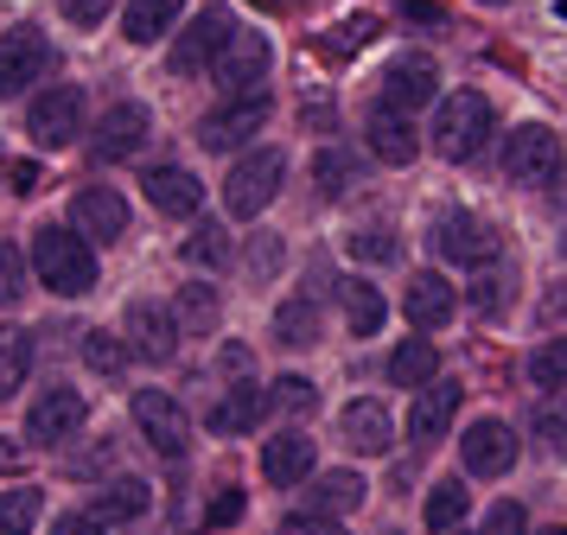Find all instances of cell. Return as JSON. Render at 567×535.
<instances>
[{
	"mask_svg": "<svg viewBox=\"0 0 567 535\" xmlns=\"http://www.w3.org/2000/svg\"><path fill=\"white\" fill-rule=\"evenodd\" d=\"M32 268H39V280H45L52 294H64V300H78V294L96 287V255H90V236H83V229L45 224L32 236Z\"/></svg>",
	"mask_w": 567,
	"mask_h": 535,
	"instance_id": "1",
	"label": "cell"
},
{
	"mask_svg": "<svg viewBox=\"0 0 567 535\" xmlns=\"http://www.w3.org/2000/svg\"><path fill=\"white\" fill-rule=\"evenodd\" d=\"M491 127H497L491 96H478V90H453V96L440 102V115H434V153L440 160H472V153L491 141Z\"/></svg>",
	"mask_w": 567,
	"mask_h": 535,
	"instance_id": "2",
	"label": "cell"
},
{
	"mask_svg": "<svg viewBox=\"0 0 567 535\" xmlns=\"http://www.w3.org/2000/svg\"><path fill=\"white\" fill-rule=\"evenodd\" d=\"M287 178V153L281 147H256L243 153L230 166V178H224V210L230 217H261L268 204H275V192H281Z\"/></svg>",
	"mask_w": 567,
	"mask_h": 535,
	"instance_id": "3",
	"label": "cell"
},
{
	"mask_svg": "<svg viewBox=\"0 0 567 535\" xmlns=\"http://www.w3.org/2000/svg\"><path fill=\"white\" fill-rule=\"evenodd\" d=\"M27 134L39 147H71L83 134V90L78 83H52V90H39L27 109Z\"/></svg>",
	"mask_w": 567,
	"mask_h": 535,
	"instance_id": "4",
	"label": "cell"
},
{
	"mask_svg": "<svg viewBox=\"0 0 567 535\" xmlns=\"http://www.w3.org/2000/svg\"><path fill=\"white\" fill-rule=\"evenodd\" d=\"M134 428H141V440H147L159 459H179L185 446H192V421H185V408L173 402L166 389H141V395H134Z\"/></svg>",
	"mask_w": 567,
	"mask_h": 535,
	"instance_id": "5",
	"label": "cell"
},
{
	"mask_svg": "<svg viewBox=\"0 0 567 535\" xmlns=\"http://www.w3.org/2000/svg\"><path fill=\"white\" fill-rule=\"evenodd\" d=\"M561 134H548V127H516L511 147H504V173L516 185H555L561 178Z\"/></svg>",
	"mask_w": 567,
	"mask_h": 535,
	"instance_id": "6",
	"label": "cell"
},
{
	"mask_svg": "<svg viewBox=\"0 0 567 535\" xmlns=\"http://www.w3.org/2000/svg\"><path fill=\"white\" fill-rule=\"evenodd\" d=\"M52 71V39L39 32V25H13L7 39H0V96H20L27 83Z\"/></svg>",
	"mask_w": 567,
	"mask_h": 535,
	"instance_id": "7",
	"label": "cell"
},
{
	"mask_svg": "<svg viewBox=\"0 0 567 535\" xmlns=\"http://www.w3.org/2000/svg\"><path fill=\"white\" fill-rule=\"evenodd\" d=\"M434 249L446 255V261H460V268H485V261H497V229L485 224V217H472V210H446L434 224Z\"/></svg>",
	"mask_w": 567,
	"mask_h": 535,
	"instance_id": "8",
	"label": "cell"
},
{
	"mask_svg": "<svg viewBox=\"0 0 567 535\" xmlns=\"http://www.w3.org/2000/svg\"><path fill=\"white\" fill-rule=\"evenodd\" d=\"M268 127V96H230L224 109H210L205 122H198V147H210V153H230V147H243L249 134H261Z\"/></svg>",
	"mask_w": 567,
	"mask_h": 535,
	"instance_id": "9",
	"label": "cell"
},
{
	"mask_svg": "<svg viewBox=\"0 0 567 535\" xmlns=\"http://www.w3.org/2000/svg\"><path fill=\"white\" fill-rule=\"evenodd\" d=\"M230 32H236V20H230V13H224V7H205V13H198V20H192V25L179 32V45H173V58H166V64H173V76H198V71H210Z\"/></svg>",
	"mask_w": 567,
	"mask_h": 535,
	"instance_id": "10",
	"label": "cell"
},
{
	"mask_svg": "<svg viewBox=\"0 0 567 535\" xmlns=\"http://www.w3.org/2000/svg\"><path fill=\"white\" fill-rule=\"evenodd\" d=\"M434 90H440V64L427 58V51H402V58L383 71V109L414 115V109L434 102Z\"/></svg>",
	"mask_w": 567,
	"mask_h": 535,
	"instance_id": "11",
	"label": "cell"
},
{
	"mask_svg": "<svg viewBox=\"0 0 567 535\" xmlns=\"http://www.w3.org/2000/svg\"><path fill=\"white\" fill-rule=\"evenodd\" d=\"M83 421H90V408H83L78 389H45L39 402H32L27 414V440H39V446H64V440H78Z\"/></svg>",
	"mask_w": 567,
	"mask_h": 535,
	"instance_id": "12",
	"label": "cell"
},
{
	"mask_svg": "<svg viewBox=\"0 0 567 535\" xmlns=\"http://www.w3.org/2000/svg\"><path fill=\"white\" fill-rule=\"evenodd\" d=\"M210 71H217V83H224L230 96H249L261 76H268V39H261V32H230Z\"/></svg>",
	"mask_w": 567,
	"mask_h": 535,
	"instance_id": "13",
	"label": "cell"
},
{
	"mask_svg": "<svg viewBox=\"0 0 567 535\" xmlns=\"http://www.w3.org/2000/svg\"><path fill=\"white\" fill-rule=\"evenodd\" d=\"M460 459L472 479H504L516 465V433L504 428V421H472L460 440Z\"/></svg>",
	"mask_w": 567,
	"mask_h": 535,
	"instance_id": "14",
	"label": "cell"
},
{
	"mask_svg": "<svg viewBox=\"0 0 567 535\" xmlns=\"http://www.w3.org/2000/svg\"><path fill=\"white\" fill-rule=\"evenodd\" d=\"M460 402H465L460 382H421V389H414V408H409V440L414 446H434L440 433L453 428Z\"/></svg>",
	"mask_w": 567,
	"mask_h": 535,
	"instance_id": "15",
	"label": "cell"
},
{
	"mask_svg": "<svg viewBox=\"0 0 567 535\" xmlns=\"http://www.w3.org/2000/svg\"><path fill=\"white\" fill-rule=\"evenodd\" d=\"M71 229H83L90 243H115V236L128 229V198H122L115 185H90V192H78V204H71Z\"/></svg>",
	"mask_w": 567,
	"mask_h": 535,
	"instance_id": "16",
	"label": "cell"
},
{
	"mask_svg": "<svg viewBox=\"0 0 567 535\" xmlns=\"http://www.w3.org/2000/svg\"><path fill=\"white\" fill-rule=\"evenodd\" d=\"M122 338H128L134 351L147 357V363H166V357L179 351V326H173V312H166L159 300H134Z\"/></svg>",
	"mask_w": 567,
	"mask_h": 535,
	"instance_id": "17",
	"label": "cell"
},
{
	"mask_svg": "<svg viewBox=\"0 0 567 535\" xmlns=\"http://www.w3.org/2000/svg\"><path fill=\"white\" fill-rule=\"evenodd\" d=\"M147 127H154V115H147L141 102H115L103 122H96V141H90V153H96V160H128V153H141Z\"/></svg>",
	"mask_w": 567,
	"mask_h": 535,
	"instance_id": "18",
	"label": "cell"
},
{
	"mask_svg": "<svg viewBox=\"0 0 567 535\" xmlns=\"http://www.w3.org/2000/svg\"><path fill=\"white\" fill-rule=\"evenodd\" d=\"M261 479L281 484V491H293V484L312 479V440L300 428L275 433V440H261Z\"/></svg>",
	"mask_w": 567,
	"mask_h": 535,
	"instance_id": "19",
	"label": "cell"
},
{
	"mask_svg": "<svg viewBox=\"0 0 567 535\" xmlns=\"http://www.w3.org/2000/svg\"><path fill=\"white\" fill-rule=\"evenodd\" d=\"M402 312H409L414 331H440L453 312H460V294H453L446 275H414L409 294H402Z\"/></svg>",
	"mask_w": 567,
	"mask_h": 535,
	"instance_id": "20",
	"label": "cell"
},
{
	"mask_svg": "<svg viewBox=\"0 0 567 535\" xmlns=\"http://www.w3.org/2000/svg\"><path fill=\"white\" fill-rule=\"evenodd\" d=\"M141 185H147V204H154L159 217H198V204H205V185L185 166H154Z\"/></svg>",
	"mask_w": 567,
	"mask_h": 535,
	"instance_id": "21",
	"label": "cell"
},
{
	"mask_svg": "<svg viewBox=\"0 0 567 535\" xmlns=\"http://www.w3.org/2000/svg\"><path fill=\"white\" fill-rule=\"evenodd\" d=\"M147 504H154V484L147 479H115V484H103V491L90 497V516H96L103 529H115V523L147 516Z\"/></svg>",
	"mask_w": 567,
	"mask_h": 535,
	"instance_id": "22",
	"label": "cell"
},
{
	"mask_svg": "<svg viewBox=\"0 0 567 535\" xmlns=\"http://www.w3.org/2000/svg\"><path fill=\"white\" fill-rule=\"evenodd\" d=\"M363 141H370V153H377L383 166H409L414 160V115H402V109H377L370 127H363Z\"/></svg>",
	"mask_w": 567,
	"mask_h": 535,
	"instance_id": "23",
	"label": "cell"
},
{
	"mask_svg": "<svg viewBox=\"0 0 567 535\" xmlns=\"http://www.w3.org/2000/svg\"><path fill=\"white\" fill-rule=\"evenodd\" d=\"M268 414V389L261 382H236L224 402L210 408V433H256Z\"/></svg>",
	"mask_w": 567,
	"mask_h": 535,
	"instance_id": "24",
	"label": "cell"
},
{
	"mask_svg": "<svg viewBox=\"0 0 567 535\" xmlns=\"http://www.w3.org/2000/svg\"><path fill=\"white\" fill-rule=\"evenodd\" d=\"M338 306H344V326L358 331V338H377L383 319H389L383 294H377L370 280H338Z\"/></svg>",
	"mask_w": 567,
	"mask_h": 535,
	"instance_id": "25",
	"label": "cell"
},
{
	"mask_svg": "<svg viewBox=\"0 0 567 535\" xmlns=\"http://www.w3.org/2000/svg\"><path fill=\"white\" fill-rule=\"evenodd\" d=\"M389 408L383 402H351L344 408V440H351V446H358V453H389Z\"/></svg>",
	"mask_w": 567,
	"mask_h": 535,
	"instance_id": "26",
	"label": "cell"
},
{
	"mask_svg": "<svg viewBox=\"0 0 567 535\" xmlns=\"http://www.w3.org/2000/svg\"><path fill=\"white\" fill-rule=\"evenodd\" d=\"M434 370H440V351L427 338H402L395 357H389V382L395 389H421V382H434Z\"/></svg>",
	"mask_w": 567,
	"mask_h": 535,
	"instance_id": "27",
	"label": "cell"
},
{
	"mask_svg": "<svg viewBox=\"0 0 567 535\" xmlns=\"http://www.w3.org/2000/svg\"><path fill=\"white\" fill-rule=\"evenodd\" d=\"M312 338H319V306H312L307 294H293V300L275 306V344H287V351H307Z\"/></svg>",
	"mask_w": 567,
	"mask_h": 535,
	"instance_id": "28",
	"label": "cell"
},
{
	"mask_svg": "<svg viewBox=\"0 0 567 535\" xmlns=\"http://www.w3.org/2000/svg\"><path fill=\"white\" fill-rule=\"evenodd\" d=\"M185 13V0H128V20H122V32H128L134 45H154L159 32H173V20Z\"/></svg>",
	"mask_w": 567,
	"mask_h": 535,
	"instance_id": "29",
	"label": "cell"
},
{
	"mask_svg": "<svg viewBox=\"0 0 567 535\" xmlns=\"http://www.w3.org/2000/svg\"><path fill=\"white\" fill-rule=\"evenodd\" d=\"M465 504H472V491H465V479H440L434 491H427V510H421V523L427 529H460V516H465Z\"/></svg>",
	"mask_w": 567,
	"mask_h": 535,
	"instance_id": "30",
	"label": "cell"
},
{
	"mask_svg": "<svg viewBox=\"0 0 567 535\" xmlns=\"http://www.w3.org/2000/svg\"><path fill=\"white\" fill-rule=\"evenodd\" d=\"M173 326L179 331H210L217 326V294H210L205 280L179 287V300H173Z\"/></svg>",
	"mask_w": 567,
	"mask_h": 535,
	"instance_id": "31",
	"label": "cell"
},
{
	"mask_svg": "<svg viewBox=\"0 0 567 535\" xmlns=\"http://www.w3.org/2000/svg\"><path fill=\"white\" fill-rule=\"evenodd\" d=\"M32 370V338L13 326H0V395H13Z\"/></svg>",
	"mask_w": 567,
	"mask_h": 535,
	"instance_id": "32",
	"label": "cell"
},
{
	"mask_svg": "<svg viewBox=\"0 0 567 535\" xmlns=\"http://www.w3.org/2000/svg\"><path fill=\"white\" fill-rule=\"evenodd\" d=\"M363 491H370V484L358 479V472H326V479L312 484V510H358L363 504Z\"/></svg>",
	"mask_w": 567,
	"mask_h": 535,
	"instance_id": "33",
	"label": "cell"
},
{
	"mask_svg": "<svg viewBox=\"0 0 567 535\" xmlns=\"http://www.w3.org/2000/svg\"><path fill=\"white\" fill-rule=\"evenodd\" d=\"M351 178H358V160H351L344 147H326L319 160H312V185H319L326 198H344V192H351Z\"/></svg>",
	"mask_w": 567,
	"mask_h": 535,
	"instance_id": "34",
	"label": "cell"
},
{
	"mask_svg": "<svg viewBox=\"0 0 567 535\" xmlns=\"http://www.w3.org/2000/svg\"><path fill=\"white\" fill-rule=\"evenodd\" d=\"M39 491L32 484H20V491H0V535H32V523H39Z\"/></svg>",
	"mask_w": 567,
	"mask_h": 535,
	"instance_id": "35",
	"label": "cell"
},
{
	"mask_svg": "<svg viewBox=\"0 0 567 535\" xmlns=\"http://www.w3.org/2000/svg\"><path fill=\"white\" fill-rule=\"evenodd\" d=\"M83 363H90L96 377H122V363H128V344H122L115 331H83Z\"/></svg>",
	"mask_w": 567,
	"mask_h": 535,
	"instance_id": "36",
	"label": "cell"
},
{
	"mask_svg": "<svg viewBox=\"0 0 567 535\" xmlns=\"http://www.w3.org/2000/svg\"><path fill=\"white\" fill-rule=\"evenodd\" d=\"M185 261H192V268H224V261H230V236L217 224H198L185 236Z\"/></svg>",
	"mask_w": 567,
	"mask_h": 535,
	"instance_id": "37",
	"label": "cell"
},
{
	"mask_svg": "<svg viewBox=\"0 0 567 535\" xmlns=\"http://www.w3.org/2000/svg\"><path fill=\"white\" fill-rule=\"evenodd\" d=\"M529 428H536V440L548 453H567V402L561 395H542L536 414H529Z\"/></svg>",
	"mask_w": 567,
	"mask_h": 535,
	"instance_id": "38",
	"label": "cell"
},
{
	"mask_svg": "<svg viewBox=\"0 0 567 535\" xmlns=\"http://www.w3.org/2000/svg\"><path fill=\"white\" fill-rule=\"evenodd\" d=\"M529 382H536V389H567V338H548V344L529 357Z\"/></svg>",
	"mask_w": 567,
	"mask_h": 535,
	"instance_id": "39",
	"label": "cell"
},
{
	"mask_svg": "<svg viewBox=\"0 0 567 535\" xmlns=\"http://www.w3.org/2000/svg\"><path fill=\"white\" fill-rule=\"evenodd\" d=\"M351 255H358V261H395L402 243H395V229H389V224H370V229L351 236Z\"/></svg>",
	"mask_w": 567,
	"mask_h": 535,
	"instance_id": "40",
	"label": "cell"
},
{
	"mask_svg": "<svg viewBox=\"0 0 567 535\" xmlns=\"http://www.w3.org/2000/svg\"><path fill=\"white\" fill-rule=\"evenodd\" d=\"M319 402V389H312L307 377H281L275 389H268V408H287V414H300V408Z\"/></svg>",
	"mask_w": 567,
	"mask_h": 535,
	"instance_id": "41",
	"label": "cell"
},
{
	"mask_svg": "<svg viewBox=\"0 0 567 535\" xmlns=\"http://www.w3.org/2000/svg\"><path fill=\"white\" fill-rule=\"evenodd\" d=\"M281 535H344V523H338L332 510H293L281 523Z\"/></svg>",
	"mask_w": 567,
	"mask_h": 535,
	"instance_id": "42",
	"label": "cell"
},
{
	"mask_svg": "<svg viewBox=\"0 0 567 535\" xmlns=\"http://www.w3.org/2000/svg\"><path fill=\"white\" fill-rule=\"evenodd\" d=\"M20 294H27V261H20V249L0 243V306H13Z\"/></svg>",
	"mask_w": 567,
	"mask_h": 535,
	"instance_id": "43",
	"label": "cell"
},
{
	"mask_svg": "<svg viewBox=\"0 0 567 535\" xmlns=\"http://www.w3.org/2000/svg\"><path fill=\"white\" fill-rule=\"evenodd\" d=\"M478 535H529V516H523V504H491Z\"/></svg>",
	"mask_w": 567,
	"mask_h": 535,
	"instance_id": "44",
	"label": "cell"
},
{
	"mask_svg": "<svg viewBox=\"0 0 567 535\" xmlns=\"http://www.w3.org/2000/svg\"><path fill=\"white\" fill-rule=\"evenodd\" d=\"M249 268H256V275H275V268H281V243H275V236H261L256 249H249Z\"/></svg>",
	"mask_w": 567,
	"mask_h": 535,
	"instance_id": "45",
	"label": "cell"
},
{
	"mask_svg": "<svg viewBox=\"0 0 567 535\" xmlns=\"http://www.w3.org/2000/svg\"><path fill=\"white\" fill-rule=\"evenodd\" d=\"M64 20L96 25V20H109V0H64Z\"/></svg>",
	"mask_w": 567,
	"mask_h": 535,
	"instance_id": "46",
	"label": "cell"
},
{
	"mask_svg": "<svg viewBox=\"0 0 567 535\" xmlns=\"http://www.w3.org/2000/svg\"><path fill=\"white\" fill-rule=\"evenodd\" d=\"M236 516H243V491H224V497L210 504V523H217V529H230Z\"/></svg>",
	"mask_w": 567,
	"mask_h": 535,
	"instance_id": "47",
	"label": "cell"
},
{
	"mask_svg": "<svg viewBox=\"0 0 567 535\" xmlns=\"http://www.w3.org/2000/svg\"><path fill=\"white\" fill-rule=\"evenodd\" d=\"M52 535H103V523H96V516L83 510V516H58V523H52Z\"/></svg>",
	"mask_w": 567,
	"mask_h": 535,
	"instance_id": "48",
	"label": "cell"
},
{
	"mask_svg": "<svg viewBox=\"0 0 567 535\" xmlns=\"http://www.w3.org/2000/svg\"><path fill=\"white\" fill-rule=\"evenodd\" d=\"M13 192H39V166L20 160V166H13Z\"/></svg>",
	"mask_w": 567,
	"mask_h": 535,
	"instance_id": "49",
	"label": "cell"
},
{
	"mask_svg": "<svg viewBox=\"0 0 567 535\" xmlns=\"http://www.w3.org/2000/svg\"><path fill=\"white\" fill-rule=\"evenodd\" d=\"M542 535H567V529H542Z\"/></svg>",
	"mask_w": 567,
	"mask_h": 535,
	"instance_id": "50",
	"label": "cell"
},
{
	"mask_svg": "<svg viewBox=\"0 0 567 535\" xmlns=\"http://www.w3.org/2000/svg\"><path fill=\"white\" fill-rule=\"evenodd\" d=\"M485 7H504V0H485Z\"/></svg>",
	"mask_w": 567,
	"mask_h": 535,
	"instance_id": "51",
	"label": "cell"
},
{
	"mask_svg": "<svg viewBox=\"0 0 567 535\" xmlns=\"http://www.w3.org/2000/svg\"><path fill=\"white\" fill-rule=\"evenodd\" d=\"M561 13H567V0H561Z\"/></svg>",
	"mask_w": 567,
	"mask_h": 535,
	"instance_id": "52",
	"label": "cell"
}]
</instances>
